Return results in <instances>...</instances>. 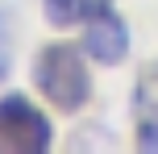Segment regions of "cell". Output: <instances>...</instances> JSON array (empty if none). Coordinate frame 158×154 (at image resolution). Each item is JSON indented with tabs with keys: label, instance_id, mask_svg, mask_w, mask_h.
Instances as JSON below:
<instances>
[{
	"label": "cell",
	"instance_id": "obj_1",
	"mask_svg": "<svg viewBox=\"0 0 158 154\" xmlns=\"http://www.w3.org/2000/svg\"><path fill=\"white\" fill-rule=\"evenodd\" d=\"M83 46H67V42H50L33 58V83L38 92L63 113H79L92 100V75L83 63Z\"/></svg>",
	"mask_w": 158,
	"mask_h": 154
},
{
	"label": "cell",
	"instance_id": "obj_2",
	"mask_svg": "<svg viewBox=\"0 0 158 154\" xmlns=\"http://www.w3.org/2000/svg\"><path fill=\"white\" fill-rule=\"evenodd\" d=\"M54 146L50 121L25 96H0V150L8 154H46Z\"/></svg>",
	"mask_w": 158,
	"mask_h": 154
},
{
	"label": "cell",
	"instance_id": "obj_3",
	"mask_svg": "<svg viewBox=\"0 0 158 154\" xmlns=\"http://www.w3.org/2000/svg\"><path fill=\"white\" fill-rule=\"evenodd\" d=\"M83 54L92 58V63H100V67H117V63H125V54H129V25L121 21L117 13H100V17H92V21L83 25Z\"/></svg>",
	"mask_w": 158,
	"mask_h": 154
},
{
	"label": "cell",
	"instance_id": "obj_4",
	"mask_svg": "<svg viewBox=\"0 0 158 154\" xmlns=\"http://www.w3.org/2000/svg\"><path fill=\"white\" fill-rule=\"evenodd\" d=\"M42 8L54 29H75V25H87L92 17L108 13L112 0H42Z\"/></svg>",
	"mask_w": 158,
	"mask_h": 154
},
{
	"label": "cell",
	"instance_id": "obj_5",
	"mask_svg": "<svg viewBox=\"0 0 158 154\" xmlns=\"http://www.w3.org/2000/svg\"><path fill=\"white\" fill-rule=\"evenodd\" d=\"M133 104H137V117L142 113H158V58L142 67V75L133 83Z\"/></svg>",
	"mask_w": 158,
	"mask_h": 154
},
{
	"label": "cell",
	"instance_id": "obj_6",
	"mask_svg": "<svg viewBox=\"0 0 158 154\" xmlns=\"http://www.w3.org/2000/svg\"><path fill=\"white\" fill-rule=\"evenodd\" d=\"M137 150L142 154H158V113H142L137 117Z\"/></svg>",
	"mask_w": 158,
	"mask_h": 154
},
{
	"label": "cell",
	"instance_id": "obj_7",
	"mask_svg": "<svg viewBox=\"0 0 158 154\" xmlns=\"http://www.w3.org/2000/svg\"><path fill=\"white\" fill-rule=\"evenodd\" d=\"M8 67H13V17L0 8V79L8 75Z\"/></svg>",
	"mask_w": 158,
	"mask_h": 154
}]
</instances>
